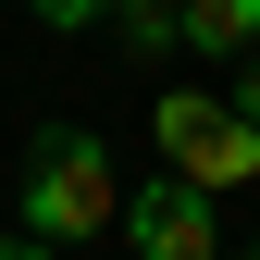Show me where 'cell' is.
<instances>
[{"label": "cell", "instance_id": "ba28073f", "mask_svg": "<svg viewBox=\"0 0 260 260\" xmlns=\"http://www.w3.org/2000/svg\"><path fill=\"white\" fill-rule=\"evenodd\" d=\"M0 260H50V236H0Z\"/></svg>", "mask_w": 260, "mask_h": 260}, {"label": "cell", "instance_id": "9c48e42d", "mask_svg": "<svg viewBox=\"0 0 260 260\" xmlns=\"http://www.w3.org/2000/svg\"><path fill=\"white\" fill-rule=\"evenodd\" d=\"M236 260H260V248H236Z\"/></svg>", "mask_w": 260, "mask_h": 260}, {"label": "cell", "instance_id": "7a4b0ae2", "mask_svg": "<svg viewBox=\"0 0 260 260\" xmlns=\"http://www.w3.org/2000/svg\"><path fill=\"white\" fill-rule=\"evenodd\" d=\"M161 161H174L186 186H248L260 174V124L236 112V100H199V87H174V100H161Z\"/></svg>", "mask_w": 260, "mask_h": 260}, {"label": "cell", "instance_id": "5b68a950", "mask_svg": "<svg viewBox=\"0 0 260 260\" xmlns=\"http://www.w3.org/2000/svg\"><path fill=\"white\" fill-rule=\"evenodd\" d=\"M112 50H124V62L186 50V0H112Z\"/></svg>", "mask_w": 260, "mask_h": 260}, {"label": "cell", "instance_id": "3957f363", "mask_svg": "<svg viewBox=\"0 0 260 260\" xmlns=\"http://www.w3.org/2000/svg\"><path fill=\"white\" fill-rule=\"evenodd\" d=\"M124 248L137 260H223V211H211V186H186V174H161L124 199Z\"/></svg>", "mask_w": 260, "mask_h": 260}, {"label": "cell", "instance_id": "8992f818", "mask_svg": "<svg viewBox=\"0 0 260 260\" xmlns=\"http://www.w3.org/2000/svg\"><path fill=\"white\" fill-rule=\"evenodd\" d=\"M25 13H38V25H75V38H100V25H112V0H25Z\"/></svg>", "mask_w": 260, "mask_h": 260}, {"label": "cell", "instance_id": "277c9868", "mask_svg": "<svg viewBox=\"0 0 260 260\" xmlns=\"http://www.w3.org/2000/svg\"><path fill=\"white\" fill-rule=\"evenodd\" d=\"M186 50L199 62H248L260 50V0H186Z\"/></svg>", "mask_w": 260, "mask_h": 260}, {"label": "cell", "instance_id": "6da1fadb", "mask_svg": "<svg viewBox=\"0 0 260 260\" xmlns=\"http://www.w3.org/2000/svg\"><path fill=\"white\" fill-rule=\"evenodd\" d=\"M124 223V174L112 149L87 137V124H38V149H25V236H112Z\"/></svg>", "mask_w": 260, "mask_h": 260}, {"label": "cell", "instance_id": "52a82bcc", "mask_svg": "<svg viewBox=\"0 0 260 260\" xmlns=\"http://www.w3.org/2000/svg\"><path fill=\"white\" fill-rule=\"evenodd\" d=\"M236 112H248V124H260V50H248V62H236Z\"/></svg>", "mask_w": 260, "mask_h": 260}]
</instances>
